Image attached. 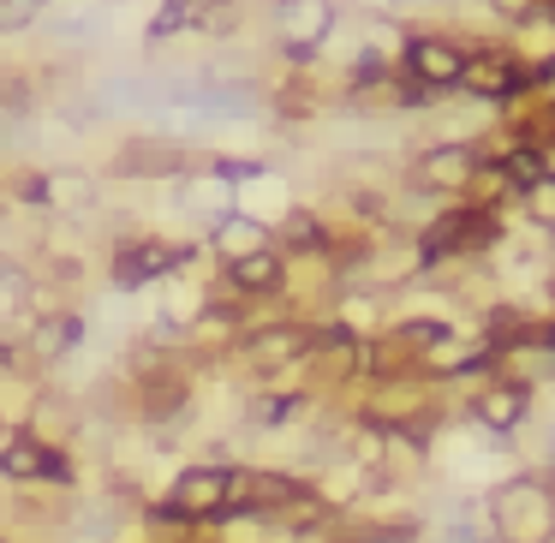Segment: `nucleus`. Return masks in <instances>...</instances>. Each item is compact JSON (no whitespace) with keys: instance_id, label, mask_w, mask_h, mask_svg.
<instances>
[{"instance_id":"21","label":"nucleus","mask_w":555,"mask_h":543,"mask_svg":"<svg viewBox=\"0 0 555 543\" xmlns=\"http://www.w3.org/2000/svg\"><path fill=\"white\" fill-rule=\"evenodd\" d=\"M507 173H514V180H543V161L519 150V156H507Z\"/></svg>"},{"instance_id":"5","label":"nucleus","mask_w":555,"mask_h":543,"mask_svg":"<svg viewBox=\"0 0 555 543\" xmlns=\"http://www.w3.org/2000/svg\"><path fill=\"white\" fill-rule=\"evenodd\" d=\"M490 233V221L472 216V209H454V216H442L430 233H424V257H442V251H466V240H483Z\"/></svg>"},{"instance_id":"6","label":"nucleus","mask_w":555,"mask_h":543,"mask_svg":"<svg viewBox=\"0 0 555 543\" xmlns=\"http://www.w3.org/2000/svg\"><path fill=\"white\" fill-rule=\"evenodd\" d=\"M478 418L490 424V430H514L519 418H526V388L519 383H495L478 395Z\"/></svg>"},{"instance_id":"8","label":"nucleus","mask_w":555,"mask_h":543,"mask_svg":"<svg viewBox=\"0 0 555 543\" xmlns=\"http://www.w3.org/2000/svg\"><path fill=\"white\" fill-rule=\"evenodd\" d=\"M233 287H245V293H275V287H281V257H275V251L240 257V263H233Z\"/></svg>"},{"instance_id":"3","label":"nucleus","mask_w":555,"mask_h":543,"mask_svg":"<svg viewBox=\"0 0 555 543\" xmlns=\"http://www.w3.org/2000/svg\"><path fill=\"white\" fill-rule=\"evenodd\" d=\"M293 502H305V483H293L287 471H233L228 514L233 507H245V514H281Z\"/></svg>"},{"instance_id":"2","label":"nucleus","mask_w":555,"mask_h":543,"mask_svg":"<svg viewBox=\"0 0 555 543\" xmlns=\"http://www.w3.org/2000/svg\"><path fill=\"white\" fill-rule=\"evenodd\" d=\"M228 495H233V471L197 466V471H185V478L173 483V495L150 519H168V526H185V519H221L228 514Z\"/></svg>"},{"instance_id":"16","label":"nucleus","mask_w":555,"mask_h":543,"mask_svg":"<svg viewBox=\"0 0 555 543\" xmlns=\"http://www.w3.org/2000/svg\"><path fill=\"white\" fill-rule=\"evenodd\" d=\"M37 335H42V352H66V347H78V316H54Z\"/></svg>"},{"instance_id":"18","label":"nucleus","mask_w":555,"mask_h":543,"mask_svg":"<svg viewBox=\"0 0 555 543\" xmlns=\"http://www.w3.org/2000/svg\"><path fill=\"white\" fill-rule=\"evenodd\" d=\"M42 192H54L49 204H66V209H78V204H85V192H90V185L78 180V173H66V180H49Z\"/></svg>"},{"instance_id":"15","label":"nucleus","mask_w":555,"mask_h":543,"mask_svg":"<svg viewBox=\"0 0 555 543\" xmlns=\"http://www.w3.org/2000/svg\"><path fill=\"white\" fill-rule=\"evenodd\" d=\"M168 263H180V251H162V245H150V251L138 257H120V281H144V275H162Z\"/></svg>"},{"instance_id":"14","label":"nucleus","mask_w":555,"mask_h":543,"mask_svg":"<svg viewBox=\"0 0 555 543\" xmlns=\"http://www.w3.org/2000/svg\"><path fill=\"white\" fill-rule=\"evenodd\" d=\"M209 7H221V0H168L156 13V25H150V37H173L180 25H192V18H204Z\"/></svg>"},{"instance_id":"12","label":"nucleus","mask_w":555,"mask_h":543,"mask_svg":"<svg viewBox=\"0 0 555 543\" xmlns=\"http://www.w3.org/2000/svg\"><path fill=\"white\" fill-rule=\"evenodd\" d=\"M466 173H472V156H466V150H442V156H424L418 180H424V185H454V180H466Z\"/></svg>"},{"instance_id":"1","label":"nucleus","mask_w":555,"mask_h":543,"mask_svg":"<svg viewBox=\"0 0 555 543\" xmlns=\"http://www.w3.org/2000/svg\"><path fill=\"white\" fill-rule=\"evenodd\" d=\"M490 526L502 543H550L555 538V495L538 478H514L490 495Z\"/></svg>"},{"instance_id":"13","label":"nucleus","mask_w":555,"mask_h":543,"mask_svg":"<svg viewBox=\"0 0 555 543\" xmlns=\"http://www.w3.org/2000/svg\"><path fill=\"white\" fill-rule=\"evenodd\" d=\"M216 240H221V251H228L233 263H240V257H251V251H263V228H257V221H240V216L221 221Z\"/></svg>"},{"instance_id":"20","label":"nucleus","mask_w":555,"mask_h":543,"mask_svg":"<svg viewBox=\"0 0 555 543\" xmlns=\"http://www.w3.org/2000/svg\"><path fill=\"white\" fill-rule=\"evenodd\" d=\"M287 240H293V245L305 240V251H317V245H323V228H317L311 216H293V221H287Z\"/></svg>"},{"instance_id":"19","label":"nucleus","mask_w":555,"mask_h":543,"mask_svg":"<svg viewBox=\"0 0 555 543\" xmlns=\"http://www.w3.org/2000/svg\"><path fill=\"white\" fill-rule=\"evenodd\" d=\"M185 400V388L180 383H150V412H156V418H168L173 406H180Z\"/></svg>"},{"instance_id":"11","label":"nucleus","mask_w":555,"mask_h":543,"mask_svg":"<svg viewBox=\"0 0 555 543\" xmlns=\"http://www.w3.org/2000/svg\"><path fill=\"white\" fill-rule=\"evenodd\" d=\"M180 150L173 144H132V156H120V173H173Z\"/></svg>"},{"instance_id":"4","label":"nucleus","mask_w":555,"mask_h":543,"mask_svg":"<svg viewBox=\"0 0 555 543\" xmlns=\"http://www.w3.org/2000/svg\"><path fill=\"white\" fill-rule=\"evenodd\" d=\"M406 66H412V78H418V85H460V73H466V54L448 49V42H436V37H424V42H412Z\"/></svg>"},{"instance_id":"22","label":"nucleus","mask_w":555,"mask_h":543,"mask_svg":"<svg viewBox=\"0 0 555 543\" xmlns=\"http://www.w3.org/2000/svg\"><path fill=\"white\" fill-rule=\"evenodd\" d=\"M406 340H412V347H424V340H448V335L436 323H406Z\"/></svg>"},{"instance_id":"17","label":"nucleus","mask_w":555,"mask_h":543,"mask_svg":"<svg viewBox=\"0 0 555 543\" xmlns=\"http://www.w3.org/2000/svg\"><path fill=\"white\" fill-rule=\"evenodd\" d=\"M37 7H49V0H0V30H25Z\"/></svg>"},{"instance_id":"9","label":"nucleus","mask_w":555,"mask_h":543,"mask_svg":"<svg viewBox=\"0 0 555 543\" xmlns=\"http://www.w3.org/2000/svg\"><path fill=\"white\" fill-rule=\"evenodd\" d=\"M245 352H251L257 371H275V364H287L293 352H299V335H293V328H263L257 340H245Z\"/></svg>"},{"instance_id":"10","label":"nucleus","mask_w":555,"mask_h":543,"mask_svg":"<svg viewBox=\"0 0 555 543\" xmlns=\"http://www.w3.org/2000/svg\"><path fill=\"white\" fill-rule=\"evenodd\" d=\"M460 85L483 90V96H507V90H519V73H507V61H466Z\"/></svg>"},{"instance_id":"7","label":"nucleus","mask_w":555,"mask_h":543,"mask_svg":"<svg viewBox=\"0 0 555 543\" xmlns=\"http://www.w3.org/2000/svg\"><path fill=\"white\" fill-rule=\"evenodd\" d=\"M42 471H49V448H37L30 436H13V442L0 448V478H13V483H37Z\"/></svg>"}]
</instances>
